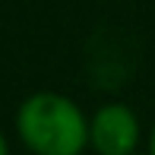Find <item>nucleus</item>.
Segmentation results:
<instances>
[{
	"mask_svg": "<svg viewBox=\"0 0 155 155\" xmlns=\"http://www.w3.org/2000/svg\"><path fill=\"white\" fill-rule=\"evenodd\" d=\"M0 155H10V143H6L3 133H0Z\"/></svg>",
	"mask_w": 155,
	"mask_h": 155,
	"instance_id": "obj_4",
	"label": "nucleus"
},
{
	"mask_svg": "<svg viewBox=\"0 0 155 155\" xmlns=\"http://www.w3.org/2000/svg\"><path fill=\"white\" fill-rule=\"evenodd\" d=\"M16 136L32 155H82L89 149V114L70 95L41 89L19 101Z\"/></svg>",
	"mask_w": 155,
	"mask_h": 155,
	"instance_id": "obj_1",
	"label": "nucleus"
},
{
	"mask_svg": "<svg viewBox=\"0 0 155 155\" xmlns=\"http://www.w3.org/2000/svg\"><path fill=\"white\" fill-rule=\"evenodd\" d=\"M143 143V120L130 104L104 101L89 114V149L95 155H136Z\"/></svg>",
	"mask_w": 155,
	"mask_h": 155,
	"instance_id": "obj_2",
	"label": "nucleus"
},
{
	"mask_svg": "<svg viewBox=\"0 0 155 155\" xmlns=\"http://www.w3.org/2000/svg\"><path fill=\"white\" fill-rule=\"evenodd\" d=\"M146 155H155V120L146 130Z\"/></svg>",
	"mask_w": 155,
	"mask_h": 155,
	"instance_id": "obj_3",
	"label": "nucleus"
}]
</instances>
